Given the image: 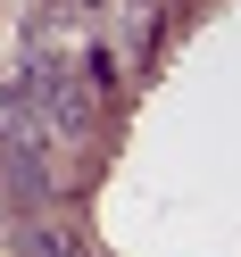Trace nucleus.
<instances>
[{
  "label": "nucleus",
  "mask_w": 241,
  "mask_h": 257,
  "mask_svg": "<svg viewBox=\"0 0 241 257\" xmlns=\"http://www.w3.org/2000/svg\"><path fill=\"white\" fill-rule=\"evenodd\" d=\"M34 257H75V249H67V232H34Z\"/></svg>",
  "instance_id": "nucleus-1"
}]
</instances>
